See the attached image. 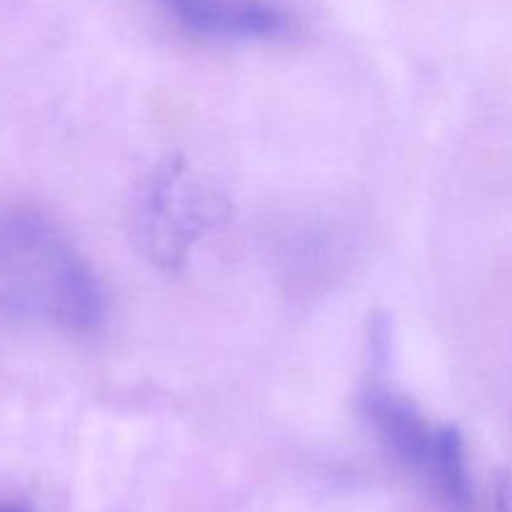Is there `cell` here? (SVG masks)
<instances>
[{
  "instance_id": "6da1fadb",
  "label": "cell",
  "mask_w": 512,
  "mask_h": 512,
  "mask_svg": "<svg viewBox=\"0 0 512 512\" xmlns=\"http://www.w3.org/2000/svg\"><path fill=\"white\" fill-rule=\"evenodd\" d=\"M0 315L65 335L95 333L105 318L95 273L38 210H0Z\"/></svg>"
},
{
  "instance_id": "7a4b0ae2",
  "label": "cell",
  "mask_w": 512,
  "mask_h": 512,
  "mask_svg": "<svg viewBox=\"0 0 512 512\" xmlns=\"http://www.w3.org/2000/svg\"><path fill=\"white\" fill-rule=\"evenodd\" d=\"M230 205L213 185L195 180L183 158L155 165L133 198V235L140 253L160 268H178L200 235L215 230Z\"/></svg>"
},
{
  "instance_id": "3957f363",
  "label": "cell",
  "mask_w": 512,
  "mask_h": 512,
  "mask_svg": "<svg viewBox=\"0 0 512 512\" xmlns=\"http://www.w3.org/2000/svg\"><path fill=\"white\" fill-rule=\"evenodd\" d=\"M165 13L195 38L278 40L293 18L273 0H158Z\"/></svg>"
},
{
  "instance_id": "277c9868",
  "label": "cell",
  "mask_w": 512,
  "mask_h": 512,
  "mask_svg": "<svg viewBox=\"0 0 512 512\" xmlns=\"http://www.w3.org/2000/svg\"><path fill=\"white\" fill-rule=\"evenodd\" d=\"M363 413L385 448L405 468L428 478L438 428H433L408 398L383 385H375L363 395Z\"/></svg>"
},
{
  "instance_id": "5b68a950",
  "label": "cell",
  "mask_w": 512,
  "mask_h": 512,
  "mask_svg": "<svg viewBox=\"0 0 512 512\" xmlns=\"http://www.w3.org/2000/svg\"><path fill=\"white\" fill-rule=\"evenodd\" d=\"M430 485L448 500L455 510L468 512L473 508V483H470L468 458H465L463 435L453 425L438 428L435 458L428 473Z\"/></svg>"
},
{
  "instance_id": "8992f818",
  "label": "cell",
  "mask_w": 512,
  "mask_h": 512,
  "mask_svg": "<svg viewBox=\"0 0 512 512\" xmlns=\"http://www.w3.org/2000/svg\"><path fill=\"white\" fill-rule=\"evenodd\" d=\"M495 512H512V478L503 475L495 485Z\"/></svg>"
},
{
  "instance_id": "52a82bcc",
  "label": "cell",
  "mask_w": 512,
  "mask_h": 512,
  "mask_svg": "<svg viewBox=\"0 0 512 512\" xmlns=\"http://www.w3.org/2000/svg\"><path fill=\"white\" fill-rule=\"evenodd\" d=\"M0 512H25L20 508H10V505H0Z\"/></svg>"
}]
</instances>
